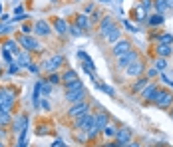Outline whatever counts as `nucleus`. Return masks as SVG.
Segmentation results:
<instances>
[{
  "label": "nucleus",
  "mask_w": 173,
  "mask_h": 147,
  "mask_svg": "<svg viewBox=\"0 0 173 147\" xmlns=\"http://www.w3.org/2000/svg\"><path fill=\"white\" fill-rule=\"evenodd\" d=\"M102 34L108 42H117V38H120V30L116 26H112V18L109 16H105L102 22Z\"/></svg>",
  "instance_id": "obj_1"
},
{
  "label": "nucleus",
  "mask_w": 173,
  "mask_h": 147,
  "mask_svg": "<svg viewBox=\"0 0 173 147\" xmlns=\"http://www.w3.org/2000/svg\"><path fill=\"white\" fill-rule=\"evenodd\" d=\"M12 103H14V91L0 90V111H10Z\"/></svg>",
  "instance_id": "obj_2"
},
{
  "label": "nucleus",
  "mask_w": 173,
  "mask_h": 147,
  "mask_svg": "<svg viewBox=\"0 0 173 147\" xmlns=\"http://www.w3.org/2000/svg\"><path fill=\"white\" fill-rule=\"evenodd\" d=\"M153 102H155V106H159V107H169L173 103V95L169 91H157Z\"/></svg>",
  "instance_id": "obj_3"
},
{
  "label": "nucleus",
  "mask_w": 173,
  "mask_h": 147,
  "mask_svg": "<svg viewBox=\"0 0 173 147\" xmlns=\"http://www.w3.org/2000/svg\"><path fill=\"white\" fill-rule=\"evenodd\" d=\"M137 60V54L136 52H125V54H121V56H117V62H120V68H128L129 64H133V62Z\"/></svg>",
  "instance_id": "obj_4"
},
{
  "label": "nucleus",
  "mask_w": 173,
  "mask_h": 147,
  "mask_svg": "<svg viewBox=\"0 0 173 147\" xmlns=\"http://www.w3.org/2000/svg\"><path fill=\"white\" fill-rule=\"evenodd\" d=\"M78 58L84 62V64H82V66H84V70H86V72L90 74L92 78H96V74H94V64H92V60L88 58V54H86V52H78Z\"/></svg>",
  "instance_id": "obj_5"
},
{
  "label": "nucleus",
  "mask_w": 173,
  "mask_h": 147,
  "mask_svg": "<svg viewBox=\"0 0 173 147\" xmlns=\"http://www.w3.org/2000/svg\"><path fill=\"white\" fill-rule=\"evenodd\" d=\"M88 110H90V107H88V103L78 102V103H76V106L70 110V115H72V117H82V115H86V113H88Z\"/></svg>",
  "instance_id": "obj_6"
},
{
  "label": "nucleus",
  "mask_w": 173,
  "mask_h": 147,
  "mask_svg": "<svg viewBox=\"0 0 173 147\" xmlns=\"http://www.w3.org/2000/svg\"><path fill=\"white\" fill-rule=\"evenodd\" d=\"M92 125H94V117L92 115H82V117H78V121H76V127L78 129H90Z\"/></svg>",
  "instance_id": "obj_7"
},
{
  "label": "nucleus",
  "mask_w": 173,
  "mask_h": 147,
  "mask_svg": "<svg viewBox=\"0 0 173 147\" xmlns=\"http://www.w3.org/2000/svg\"><path fill=\"white\" fill-rule=\"evenodd\" d=\"M84 95H86V91H84V87H78V90H72L68 91V102H74V103H78V102H82L84 99Z\"/></svg>",
  "instance_id": "obj_8"
},
{
  "label": "nucleus",
  "mask_w": 173,
  "mask_h": 147,
  "mask_svg": "<svg viewBox=\"0 0 173 147\" xmlns=\"http://www.w3.org/2000/svg\"><path fill=\"white\" fill-rule=\"evenodd\" d=\"M20 44H22L26 50H40V44H38L34 38H30V36H22V38H20Z\"/></svg>",
  "instance_id": "obj_9"
},
{
  "label": "nucleus",
  "mask_w": 173,
  "mask_h": 147,
  "mask_svg": "<svg viewBox=\"0 0 173 147\" xmlns=\"http://www.w3.org/2000/svg\"><path fill=\"white\" fill-rule=\"evenodd\" d=\"M34 30H36V34H38V36H48L52 28H50V24L46 22V20H40V22H36Z\"/></svg>",
  "instance_id": "obj_10"
},
{
  "label": "nucleus",
  "mask_w": 173,
  "mask_h": 147,
  "mask_svg": "<svg viewBox=\"0 0 173 147\" xmlns=\"http://www.w3.org/2000/svg\"><path fill=\"white\" fill-rule=\"evenodd\" d=\"M62 62H64V58H62V56H54L52 60L46 62V70H48V72H56V70L60 68Z\"/></svg>",
  "instance_id": "obj_11"
},
{
  "label": "nucleus",
  "mask_w": 173,
  "mask_h": 147,
  "mask_svg": "<svg viewBox=\"0 0 173 147\" xmlns=\"http://www.w3.org/2000/svg\"><path fill=\"white\" fill-rule=\"evenodd\" d=\"M129 52V42L121 40V42H116V46H113V54L116 56H121V54Z\"/></svg>",
  "instance_id": "obj_12"
},
{
  "label": "nucleus",
  "mask_w": 173,
  "mask_h": 147,
  "mask_svg": "<svg viewBox=\"0 0 173 147\" xmlns=\"http://www.w3.org/2000/svg\"><path fill=\"white\" fill-rule=\"evenodd\" d=\"M116 137H117V143H121V145H128V141H129V129H128V127H121V129H117Z\"/></svg>",
  "instance_id": "obj_13"
},
{
  "label": "nucleus",
  "mask_w": 173,
  "mask_h": 147,
  "mask_svg": "<svg viewBox=\"0 0 173 147\" xmlns=\"http://www.w3.org/2000/svg\"><path fill=\"white\" fill-rule=\"evenodd\" d=\"M141 72H143V64L139 60H136L133 64L128 66V75H139Z\"/></svg>",
  "instance_id": "obj_14"
},
{
  "label": "nucleus",
  "mask_w": 173,
  "mask_h": 147,
  "mask_svg": "<svg viewBox=\"0 0 173 147\" xmlns=\"http://www.w3.org/2000/svg\"><path fill=\"white\" fill-rule=\"evenodd\" d=\"M94 125L100 129H104L105 125H108V113H98V115L94 117Z\"/></svg>",
  "instance_id": "obj_15"
},
{
  "label": "nucleus",
  "mask_w": 173,
  "mask_h": 147,
  "mask_svg": "<svg viewBox=\"0 0 173 147\" xmlns=\"http://www.w3.org/2000/svg\"><path fill=\"white\" fill-rule=\"evenodd\" d=\"M155 94H157L155 86H145V87H143V98H145V99H151V102H153Z\"/></svg>",
  "instance_id": "obj_16"
},
{
  "label": "nucleus",
  "mask_w": 173,
  "mask_h": 147,
  "mask_svg": "<svg viewBox=\"0 0 173 147\" xmlns=\"http://www.w3.org/2000/svg\"><path fill=\"white\" fill-rule=\"evenodd\" d=\"M74 82H78V74H76L74 70H68V72L64 74V83L70 86V83H74Z\"/></svg>",
  "instance_id": "obj_17"
},
{
  "label": "nucleus",
  "mask_w": 173,
  "mask_h": 147,
  "mask_svg": "<svg viewBox=\"0 0 173 147\" xmlns=\"http://www.w3.org/2000/svg\"><path fill=\"white\" fill-rule=\"evenodd\" d=\"M54 28H56V30L60 32V34H66V32H68V24H66L62 18H58L56 22H54Z\"/></svg>",
  "instance_id": "obj_18"
},
{
  "label": "nucleus",
  "mask_w": 173,
  "mask_h": 147,
  "mask_svg": "<svg viewBox=\"0 0 173 147\" xmlns=\"http://www.w3.org/2000/svg\"><path fill=\"white\" fill-rule=\"evenodd\" d=\"M157 54H159L161 58L169 56V54H171V46H169V44H159V46H157Z\"/></svg>",
  "instance_id": "obj_19"
},
{
  "label": "nucleus",
  "mask_w": 173,
  "mask_h": 147,
  "mask_svg": "<svg viewBox=\"0 0 173 147\" xmlns=\"http://www.w3.org/2000/svg\"><path fill=\"white\" fill-rule=\"evenodd\" d=\"M4 48H6V50H10V52H14L16 56H18V44H16L14 40H8L6 44H4Z\"/></svg>",
  "instance_id": "obj_20"
},
{
  "label": "nucleus",
  "mask_w": 173,
  "mask_h": 147,
  "mask_svg": "<svg viewBox=\"0 0 173 147\" xmlns=\"http://www.w3.org/2000/svg\"><path fill=\"white\" fill-rule=\"evenodd\" d=\"M147 22H149L151 26H159V24H163V16L161 14H155V16H151Z\"/></svg>",
  "instance_id": "obj_21"
},
{
  "label": "nucleus",
  "mask_w": 173,
  "mask_h": 147,
  "mask_svg": "<svg viewBox=\"0 0 173 147\" xmlns=\"http://www.w3.org/2000/svg\"><path fill=\"white\" fill-rule=\"evenodd\" d=\"M40 91H42V95H48L50 91H52V83H48V82H40Z\"/></svg>",
  "instance_id": "obj_22"
},
{
  "label": "nucleus",
  "mask_w": 173,
  "mask_h": 147,
  "mask_svg": "<svg viewBox=\"0 0 173 147\" xmlns=\"http://www.w3.org/2000/svg\"><path fill=\"white\" fill-rule=\"evenodd\" d=\"M104 133H105V135H108V137H116L117 129L113 127V125H105V127H104Z\"/></svg>",
  "instance_id": "obj_23"
},
{
  "label": "nucleus",
  "mask_w": 173,
  "mask_h": 147,
  "mask_svg": "<svg viewBox=\"0 0 173 147\" xmlns=\"http://www.w3.org/2000/svg\"><path fill=\"white\" fill-rule=\"evenodd\" d=\"M165 66H167L165 58H159V60L155 62V70H159V72H163V70H165Z\"/></svg>",
  "instance_id": "obj_24"
},
{
  "label": "nucleus",
  "mask_w": 173,
  "mask_h": 147,
  "mask_svg": "<svg viewBox=\"0 0 173 147\" xmlns=\"http://www.w3.org/2000/svg\"><path fill=\"white\" fill-rule=\"evenodd\" d=\"M76 24H78L80 28H88V26H90V24H88V18H86V16H78Z\"/></svg>",
  "instance_id": "obj_25"
},
{
  "label": "nucleus",
  "mask_w": 173,
  "mask_h": 147,
  "mask_svg": "<svg viewBox=\"0 0 173 147\" xmlns=\"http://www.w3.org/2000/svg\"><path fill=\"white\" fill-rule=\"evenodd\" d=\"M8 121H10V115H8V111H0V125H6Z\"/></svg>",
  "instance_id": "obj_26"
},
{
  "label": "nucleus",
  "mask_w": 173,
  "mask_h": 147,
  "mask_svg": "<svg viewBox=\"0 0 173 147\" xmlns=\"http://www.w3.org/2000/svg\"><path fill=\"white\" fill-rule=\"evenodd\" d=\"M171 40H173V36H171V34H163V36H159V44H171Z\"/></svg>",
  "instance_id": "obj_27"
},
{
  "label": "nucleus",
  "mask_w": 173,
  "mask_h": 147,
  "mask_svg": "<svg viewBox=\"0 0 173 147\" xmlns=\"http://www.w3.org/2000/svg\"><path fill=\"white\" fill-rule=\"evenodd\" d=\"M155 8H157V12L167 10V4H165V0H157V2H155Z\"/></svg>",
  "instance_id": "obj_28"
},
{
  "label": "nucleus",
  "mask_w": 173,
  "mask_h": 147,
  "mask_svg": "<svg viewBox=\"0 0 173 147\" xmlns=\"http://www.w3.org/2000/svg\"><path fill=\"white\" fill-rule=\"evenodd\" d=\"M78 87H84V86H82V82H80V79H78V82H74V83H70V86H66V91H72V90H78Z\"/></svg>",
  "instance_id": "obj_29"
},
{
  "label": "nucleus",
  "mask_w": 173,
  "mask_h": 147,
  "mask_svg": "<svg viewBox=\"0 0 173 147\" xmlns=\"http://www.w3.org/2000/svg\"><path fill=\"white\" fill-rule=\"evenodd\" d=\"M139 8H141L143 12H147L151 8V0H141V4H139Z\"/></svg>",
  "instance_id": "obj_30"
},
{
  "label": "nucleus",
  "mask_w": 173,
  "mask_h": 147,
  "mask_svg": "<svg viewBox=\"0 0 173 147\" xmlns=\"http://www.w3.org/2000/svg\"><path fill=\"white\" fill-rule=\"evenodd\" d=\"M145 86H147V79H139V82L136 83V87H133V90H136V91H141Z\"/></svg>",
  "instance_id": "obj_31"
},
{
  "label": "nucleus",
  "mask_w": 173,
  "mask_h": 147,
  "mask_svg": "<svg viewBox=\"0 0 173 147\" xmlns=\"http://www.w3.org/2000/svg\"><path fill=\"white\" fill-rule=\"evenodd\" d=\"M124 26L128 28V30H132V32H137V26H133V24L128 22V20H124Z\"/></svg>",
  "instance_id": "obj_32"
},
{
  "label": "nucleus",
  "mask_w": 173,
  "mask_h": 147,
  "mask_svg": "<svg viewBox=\"0 0 173 147\" xmlns=\"http://www.w3.org/2000/svg\"><path fill=\"white\" fill-rule=\"evenodd\" d=\"M72 34H74V36H80V34H82V28H80L78 24H76V26H72Z\"/></svg>",
  "instance_id": "obj_33"
},
{
  "label": "nucleus",
  "mask_w": 173,
  "mask_h": 147,
  "mask_svg": "<svg viewBox=\"0 0 173 147\" xmlns=\"http://www.w3.org/2000/svg\"><path fill=\"white\" fill-rule=\"evenodd\" d=\"M18 62H22V64H30V62H28V56H26V54H20V56H18Z\"/></svg>",
  "instance_id": "obj_34"
},
{
  "label": "nucleus",
  "mask_w": 173,
  "mask_h": 147,
  "mask_svg": "<svg viewBox=\"0 0 173 147\" xmlns=\"http://www.w3.org/2000/svg\"><path fill=\"white\" fill-rule=\"evenodd\" d=\"M58 82H60V78H58L56 74H52V75H50V83H58Z\"/></svg>",
  "instance_id": "obj_35"
},
{
  "label": "nucleus",
  "mask_w": 173,
  "mask_h": 147,
  "mask_svg": "<svg viewBox=\"0 0 173 147\" xmlns=\"http://www.w3.org/2000/svg\"><path fill=\"white\" fill-rule=\"evenodd\" d=\"M16 72H18V66L12 64V66H10V74H16Z\"/></svg>",
  "instance_id": "obj_36"
},
{
  "label": "nucleus",
  "mask_w": 173,
  "mask_h": 147,
  "mask_svg": "<svg viewBox=\"0 0 173 147\" xmlns=\"http://www.w3.org/2000/svg\"><path fill=\"white\" fill-rule=\"evenodd\" d=\"M42 107H44V110H50V103H48V102H46V99H44V102H42Z\"/></svg>",
  "instance_id": "obj_37"
},
{
  "label": "nucleus",
  "mask_w": 173,
  "mask_h": 147,
  "mask_svg": "<svg viewBox=\"0 0 173 147\" xmlns=\"http://www.w3.org/2000/svg\"><path fill=\"white\" fill-rule=\"evenodd\" d=\"M28 70H30V72H38V68H36V66H32V64H28Z\"/></svg>",
  "instance_id": "obj_38"
},
{
  "label": "nucleus",
  "mask_w": 173,
  "mask_h": 147,
  "mask_svg": "<svg viewBox=\"0 0 173 147\" xmlns=\"http://www.w3.org/2000/svg\"><path fill=\"white\" fill-rule=\"evenodd\" d=\"M165 4H167V8H173V0H165Z\"/></svg>",
  "instance_id": "obj_39"
},
{
  "label": "nucleus",
  "mask_w": 173,
  "mask_h": 147,
  "mask_svg": "<svg viewBox=\"0 0 173 147\" xmlns=\"http://www.w3.org/2000/svg\"><path fill=\"white\" fill-rule=\"evenodd\" d=\"M54 147H66V145L62 143V141H56V143H54Z\"/></svg>",
  "instance_id": "obj_40"
},
{
  "label": "nucleus",
  "mask_w": 173,
  "mask_h": 147,
  "mask_svg": "<svg viewBox=\"0 0 173 147\" xmlns=\"http://www.w3.org/2000/svg\"><path fill=\"white\" fill-rule=\"evenodd\" d=\"M129 147H139V145L137 143H129Z\"/></svg>",
  "instance_id": "obj_41"
},
{
  "label": "nucleus",
  "mask_w": 173,
  "mask_h": 147,
  "mask_svg": "<svg viewBox=\"0 0 173 147\" xmlns=\"http://www.w3.org/2000/svg\"><path fill=\"white\" fill-rule=\"evenodd\" d=\"M0 147H4V145H2V143H0Z\"/></svg>",
  "instance_id": "obj_42"
},
{
  "label": "nucleus",
  "mask_w": 173,
  "mask_h": 147,
  "mask_svg": "<svg viewBox=\"0 0 173 147\" xmlns=\"http://www.w3.org/2000/svg\"><path fill=\"white\" fill-rule=\"evenodd\" d=\"M171 113H173V111H171Z\"/></svg>",
  "instance_id": "obj_43"
}]
</instances>
